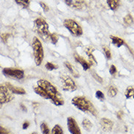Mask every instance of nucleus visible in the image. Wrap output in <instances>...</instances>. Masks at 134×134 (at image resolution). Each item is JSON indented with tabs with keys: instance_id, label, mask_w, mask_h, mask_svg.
I'll list each match as a JSON object with an SVG mask.
<instances>
[{
	"instance_id": "1",
	"label": "nucleus",
	"mask_w": 134,
	"mask_h": 134,
	"mask_svg": "<svg viewBox=\"0 0 134 134\" xmlns=\"http://www.w3.org/2000/svg\"><path fill=\"white\" fill-rule=\"evenodd\" d=\"M34 92L42 98L50 100L54 105L57 107L63 106L64 100L62 95L58 89L49 81L41 79L37 81V85L34 87Z\"/></svg>"
},
{
	"instance_id": "2",
	"label": "nucleus",
	"mask_w": 134,
	"mask_h": 134,
	"mask_svg": "<svg viewBox=\"0 0 134 134\" xmlns=\"http://www.w3.org/2000/svg\"><path fill=\"white\" fill-rule=\"evenodd\" d=\"M71 104L79 110L83 112L91 113L93 116H98V111L94 107L93 104L84 96H76L72 98Z\"/></svg>"
},
{
	"instance_id": "3",
	"label": "nucleus",
	"mask_w": 134,
	"mask_h": 134,
	"mask_svg": "<svg viewBox=\"0 0 134 134\" xmlns=\"http://www.w3.org/2000/svg\"><path fill=\"white\" fill-rule=\"evenodd\" d=\"M34 29L42 40L47 42L50 40L49 26L44 18H39L34 20Z\"/></svg>"
},
{
	"instance_id": "4",
	"label": "nucleus",
	"mask_w": 134,
	"mask_h": 134,
	"mask_svg": "<svg viewBox=\"0 0 134 134\" xmlns=\"http://www.w3.org/2000/svg\"><path fill=\"white\" fill-rule=\"evenodd\" d=\"M32 49L34 56V61L37 66H40L44 59V50L40 40L34 37L32 41Z\"/></svg>"
},
{
	"instance_id": "5",
	"label": "nucleus",
	"mask_w": 134,
	"mask_h": 134,
	"mask_svg": "<svg viewBox=\"0 0 134 134\" xmlns=\"http://www.w3.org/2000/svg\"><path fill=\"white\" fill-rule=\"evenodd\" d=\"M64 26L69 31L73 36L74 37H80L82 34V29L77 24L75 20L72 19H66L64 21Z\"/></svg>"
},
{
	"instance_id": "6",
	"label": "nucleus",
	"mask_w": 134,
	"mask_h": 134,
	"mask_svg": "<svg viewBox=\"0 0 134 134\" xmlns=\"http://www.w3.org/2000/svg\"><path fill=\"white\" fill-rule=\"evenodd\" d=\"M61 87L64 91L69 92H74L77 89V85L75 84L74 81L71 79L69 75L62 74L60 77Z\"/></svg>"
},
{
	"instance_id": "7",
	"label": "nucleus",
	"mask_w": 134,
	"mask_h": 134,
	"mask_svg": "<svg viewBox=\"0 0 134 134\" xmlns=\"http://www.w3.org/2000/svg\"><path fill=\"white\" fill-rule=\"evenodd\" d=\"M13 95L4 85H0V109L4 104L13 100Z\"/></svg>"
},
{
	"instance_id": "8",
	"label": "nucleus",
	"mask_w": 134,
	"mask_h": 134,
	"mask_svg": "<svg viewBox=\"0 0 134 134\" xmlns=\"http://www.w3.org/2000/svg\"><path fill=\"white\" fill-rule=\"evenodd\" d=\"M2 73L4 76L13 80H21L24 77V71L18 69L4 68L2 70Z\"/></svg>"
},
{
	"instance_id": "9",
	"label": "nucleus",
	"mask_w": 134,
	"mask_h": 134,
	"mask_svg": "<svg viewBox=\"0 0 134 134\" xmlns=\"http://www.w3.org/2000/svg\"><path fill=\"white\" fill-rule=\"evenodd\" d=\"M67 127L71 134H82L80 128L74 117H69L67 118Z\"/></svg>"
},
{
	"instance_id": "10",
	"label": "nucleus",
	"mask_w": 134,
	"mask_h": 134,
	"mask_svg": "<svg viewBox=\"0 0 134 134\" xmlns=\"http://www.w3.org/2000/svg\"><path fill=\"white\" fill-rule=\"evenodd\" d=\"M64 1L68 6L77 10L82 9L85 3V0H64Z\"/></svg>"
},
{
	"instance_id": "11",
	"label": "nucleus",
	"mask_w": 134,
	"mask_h": 134,
	"mask_svg": "<svg viewBox=\"0 0 134 134\" xmlns=\"http://www.w3.org/2000/svg\"><path fill=\"white\" fill-rule=\"evenodd\" d=\"M100 125L103 131H106V132H109V131H111L114 123L111 120L104 117V118L100 119Z\"/></svg>"
},
{
	"instance_id": "12",
	"label": "nucleus",
	"mask_w": 134,
	"mask_h": 134,
	"mask_svg": "<svg viewBox=\"0 0 134 134\" xmlns=\"http://www.w3.org/2000/svg\"><path fill=\"white\" fill-rule=\"evenodd\" d=\"M93 48L91 46H88V47H85V52L87 55L88 58V63L91 64V66H96L97 65V61L96 59L95 58L94 55H93Z\"/></svg>"
},
{
	"instance_id": "13",
	"label": "nucleus",
	"mask_w": 134,
	"mask_h": 134,
	"mask_svg": "<svg viewBox=\"0 0 134 134\" xmlns=\"http://www.w3.org/2000/svg\"><path fill=\"white\" fill-rule=\"evenodd\" d=\"M74 59H75V60L77 61V63H79V64H81V66L83 68L84 70H88V69H90L91 64H89L87 61H86V60H85L83 58L81 57L80 55H78V54L77 53L74 54Z\"/></svg>"
},
{
	"instance_id": "14",
	"label": "nucleus",
	"mask_w": 134,
	"mask_h": 134,
	"mask_svg": "<svg viewBox=\"0 0 134 134\" xmlns=\"http://www.w3.org/2000/svg\"><path fill=\"white\" fill-rule=\"evenodd\" d=\"M5 86L10 90V92H11L12 93L18 94V95H24V94L26 93L25 90H24V88H22V87H15V86L12 85L11 84L8 83V82L6 83V85H5Z\"/></svg>"
},
{
	"instance_id": "15",
	"label": "nucleus",
	"mask_w": 134,
	"mask_h": 134,
	"mask_svg": "<svg viewBox=\"0 0 134 134\" xmlns=\"http://www.w3.org/2000/svg\"><path fill=\"white\" fill-rule=\"evenodd\" d=\"M64 66L66 67L67 69H69V71H70L71 74H73V76H74V77H76V78H77V77H80V74H79V72L77 71V70L74 68L71 64L69 62V61H65L64 62Z\"/></svg>"
},
{
	"instance_id": "16",
	"label": "nucleus",
	"mask_w": 134,
	"mask_h": 134,
	"mask_svg": "<svg viewBox=\"0 0 134 134\" xmlns=\"http://www.w3.org/2000/svg\"><path fill=\"white\" fill-rule=\"evenodd\" d=\"M109 7L111 10L115 11L120 6V0H107Z\"/></svg>"
},
{
	"instance_id": "17",
	"label": "nucleus",
	"mask_w": 134,
	"mask_h": 134,
	"mask_svg": "<svg viewBox=\"0 0 134 134\" xmlns=\"http://www.w3.org/2000/svg\"><path fill=\"white\" fill-rule=\"evenodd\" d=\"M110 39L112 41V43L114 44V45H115L117 47H120L121 46H122L125 44L123 40H122L120 37H115V36H110Z\"/></svg>"
},
{
	"instance_id": "18",
	"label": "nucleus",
	"mask_w": 134,
	"mask_h": 134,
	"mask_svg": "<svg viewBox=\"0 0 134 134\" xmlns=\"http://www.w3.org/2000/svg\"><path fill=\"white\" fill-rule=\"evenodd\" d=\"M125 96L127 99L133 98L134 99V85H131L127 87L126 91L125 92Z\"/></svg>"
},
{
	"instance_id": "19",
	"label": "nucleus",
	"mask_w": 134,
	"mask_h": 134,
	"mask_svg": "<svg viewBox=\"0 0 134 134\" xmlns=\"http://www.w3.org/2000/svg\"><path fill=\"white\" fill-rule=\"evenodd\" d=\"M82 125L84 129L87 131H91L93 127V123L88 119H84L82 122Z\"/></svg>"
},
{
	"instance_id": "20",
	"label": "nucleus",
	"mask_w": 134,
	"mask_h": 134,
	"mask_svg": "<svg viewBox=\"0 0 134 134\" xmlns=\"http://www.w3.org/2000/svg\"><path fill=\"white\" fill-rule=\"evenodd\" d=\"M15 2L24 9L28 8L30 4V0H15Z\"/></svg>"
},
{
	"instance_id": "21",
	"label": "nucleus",
	"mask_w": 134,
	"mask_h": 134,
	"mask_svg": "<svg viewBox=\"0 0 134 134\" xmlns=\"http://www.w3.org/2000/svg\"><path fill=\"white\" fill-rule=\"evenodd\" d=\"M40 129L42 134H51L50 128L48 127V125L45 122H42L40 125Z\"/></svg>"
},
{
	"instance_id": "22",
	"label": "nucleus",
	"mask_w": 134,
	"mask_h": 134,
	"mask_svg": "<svg viewBox=\"0 0 134 134\" xmlns=\"http://www.w3.org/2000/svg\"><path fill=\"white\" fill-rule=\"evenodd\" d=\"M51 134H64V131L59 125H55L51 131Z\"/></svg>"
},
{
	"instance_id": "23",
	"label": "nucleus",
	"mask_w": 134,
	"mask_h": 134,
	"mask_svg": "<svg viewBox=\"0 0 134 134\" xmlns=\"http://www.w3.org/2000/svg\"><path fill=\"white\" fill-rule=\"evenodd\" d=\"M117 94V89L114 86H110L108 90V95L111 98L114 97Z\"/></svg>"
},
{
	"instance_id": "24",
	"label": "nucleus",
	"mask_w": 134,
	"mask_h": 134,
	"mask_svg": "<svg viewBox=\"0 0 134 134\" xmlns=\"http://www.w3.org/2000/svg\"><path fill=\"white\" fill-rule=\"evenodd\" d=\"M123 20H124V23L127 25H131V24H133V18L131 15V14H127V15H125L123 18Z\"/></svg>"
},
{
	"instance_id": "25",
	"label": "nucleus",
	"mask_w": 134,
	"mask_h": 134,
	"mask_svg": "<svg viewBox=\"0 0 134 134\" xmlns=\"http://www.w3.org/2000/svg\"><path fill=\"white\" fill-rule=\"evenodd\" d=\"M50 40L53 44H55L58 42V36L55 33L50 34Z\"/></svg>"
},
{
	"instance_id": "26",
	"label": "nucleus",
	"mask_w": 134,
	"mask_h": 134,
	"mask_svg": "<svg viewBox=\"0 0 134 134\" xmlns=\"http://www.w3.org/2000/svg\"><path fill=\"white\" fill-rule=\"evenodd\" d=\"M103 49H104V52L108 60H110L111 58V51L109 50V48L107 47V46H104Z\"/></svg>"
},
{
	"instance_id": "27",
	"label": "nucleus",
	"mask_w": 134,
	"mask_h": 134,
	"mask_svg": "<svg viewBox=\"0 0 134 134\" xmlns=\"http://www.w3.org/2000/svg\"><path fill=\"white\" fill-rule=\"evenodd\" d=\"M45 68L47 69L48 71H53L54 69H58L57 65H55L53 63H50V62H48L47 64H45Z\"/></svg>"
},
{
	"instance_id": "28",
	"label": "nucleus",
	"mask_w": 134,
	"mask_h": 134,
	"mask_svg": "<svg viewBox=\"0 0 134 134\" xmlns=\"http://www.w3.org/2000/svg\"><path fill=\"white\" fill-rule=\"evenodd\" d=\"M96 97L97 98L98 100L103 101L105 99V96H104V94L101 92L100 91H97L96 93Z\"/></svg>"
},
{
	"instance_id": "29",
	"label": "nucleus",
	"mask_w": 134,
	"mask_h": 134,
	"mask_svg": "<svg viewBox=\"0 0 134 134\" xmlns=\"http://www.w3.org/2000/svg\"><path fill=\"white\" fill-rule=\"evenodd\" d=\"M9 37H10V34L7 33L1 34V35H0V37H1V39H2V40L3 41L4 43H7V40H8Z\"/></svg>"
},
{
	"instance_id": "30",
	"label": "nucleus",
	"mask_w": 134,
	"mask_h": 134,
	"mask_svg": "<svg viewBox=\"0 0 134 134\" xmlns=\"http://www.w3.org/2000/svg\"><path fill=\"white\" fill-rule=\"evenodd\" d=\"M109 73L112 76L115 75V74L117 73V68L114 65H111L110 68H109Z\"/></svg>"
},
{
	"instance_id": "31",
	"label": "nucleus",
	"mask_w": 134,
	"mask_h": 134,
	"mask_svg": "<svg viewBox=\"0 0 134 134\" xmlns=\"http://www.w3.org/2000/svg\"><path fill=\"white\" fill-rule=\"evenodd\" d=\"M92 75H93V77L95 78V80H97L98 82H100V83H101L102 82H103V80H102V78L100 77H99L98 75L96 73H95V72H93L92 73Z\"/></svg>"
},
{
	"instance_id": "32",
	"label": "nucleus",
	"mask_w": 134,
	"mask_h": 134,
	"mask_svg": "<svg viewBox=\"0 0 134 134\" xmlns=\"http://www.w3.org/2000/svg\"><path fill=\"white\" fill-rule=\"evenodd\" d=\"M40 6L42 7V8L43 9V10L44 11V12H47V11L49 10V7H48V6H47V4L44 3V2H40Z\"/></svg>"
},
{
	"instance_id": "33",
	"label": "nucleus",
	"mask_w": 134,
	"mask_h": 134,
	"mask_svg": "<svg viewBox=\"0 0 134 134\" xmlns=\"http://www.w3.org/2000/svg\"><path fill=\"white\" fill-rule=\"evenodd\" d=\"M0 134H11L6 128L0 125Z\"/></svg>"
},
{
	"instance_id": "34",
	"label": "nucleus",
	"mask_w": 134,
	"mask_h": 134,
	"mask_svg": "<svg viewBox=\"0 0 134 134\" xmlns=\"http://www.w3.org/2000/svg\"><path fill=\"white\" fill-rule=\"evenodd\" d=\"M29 122H25L24 125H23V129L26 130V129H27L29 127Z\"/></svg>"
},
{
	"instance_id": "35",
	"label": "nucleus",
	"mask_w": 134,
	"mask_h": 134,
	"mask_svg": "<svg viewBox=\"0 0 134 134\" xmlns=\"http://www.w3.org/2000/svg\"><path fill=\"white\" fill-rule=\"evenodd\" d=\"M128 1H129V2H133V0H128Z\"/></svg>"
},
{
	"instance_id": "36",
	"label": "nucleus",
	"mask_w": 134,
	"mask_h": 134,
	"mask_svg": "<svg viewBox=\"0 0 134 134\" xmlns=\"http://www.w3.org/2000/svg\"><path fill=\"white\" fill-rule=\"evenodd\" d=\"M31 134H36V133H31Z\"/></svg>"
}]
</instances>
